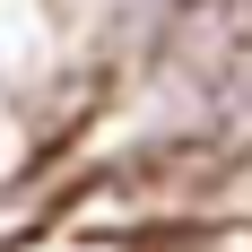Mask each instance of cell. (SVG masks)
Wrapping results in <instances>:
<instances>
[]
</instances>
